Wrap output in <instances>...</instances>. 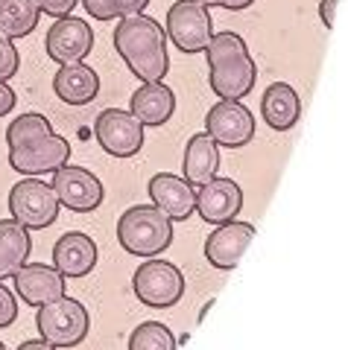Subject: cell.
I'll return each instance as SVG.
<instances>
[{"mask_svg": "<svg viewBox=\"0 0 348 350\" xmlns=\"http://www.w3.org/2000/svg\"><path fill=\"white\" fill-rule=\"evenodd\" d=\"M0 350H6V347H3V342H0Z\"/></svg>", "mask_w": 348, "mask_h": 350, "instance_id": "35", "label": "cell"}, {"mask_svg": "<svg viewBox=\"0 0 348 350\" xmlns=\"http://www.w3.org/2000/svg\"><path fill=\"white\" fill-rule=\"evenodd\" d=\"M164 36L176 44V50L184 53V56L202 53L214 36V21L208 6H202L199 0H179V3H173L167 12Z\"/></svg>", "mask_w": 348, "mask_h": 350, "instance_id": "7", "label": "cell"}, {"mask_svg": "<svg viewBox=\"0 0 348 350\" xmlns=\"http://www.w3.org/2000/svg\"><path fill=\"white\" fill-rule=\"evenodd\" d=\"M94 135L112 158H132L144 146V126L126 108H105L94 123Z\"/></svg>", "mask_w": 348, "mask_h": 350, "instance_id": "8", "label": "cell"}, {"mask_svg": "<svg viewBox=\"0 0 348 350\" xmlns=\"http://www.w3.org/2000/svg\"><path fill=\"white\" fill-rule=\"evenodd\" d=\"M45 47H47V56L59 64L82 62L94 47V29L76 15L56 18V24L47 29Z\"/></svg>", "mask_w": 348, "mask_h": 350, "instance_id": "12", "label": "cell"}, {"mask_svg": "<svg viewBox=\"0 0 348 350\" xmlns=\"http://www.w3.org/2000/svg\"><path fill=\"white\" fill-rule=\"evenodd\" d=\"M205 131L216 146L243 149L255 137V117L240 100H220L205 114Z\"/></svg>", "mask_w": 348, "mask_h": 350, "instance_id": "9", "label": "cell"}, {"mask_svg": "<svg viewBox=\"0 0 348 350\" xmlns=\"http://www.w3.org/2000/svg\"><path fill=\"white\" fill-rule=\"evenodd\" d=\"M85 3V12L97 21H112L114 12H112V0H82Z\"/></svg>", "mask_w": 348, "mask_h": 350, "instance_id": "30", "label": "cell"}, {"mask_svg": "<svg viewBox=\"0 0 348 350\" xmlns=\"http://www.w3.org/2000/svg\"><path fill=\"white\" fill-rule=\"evenodd\" d=\"M18 68H21V56L15 50V41L0 32V79L9 82L18 73Z\"/></svg>", "mask_w": 348, "mask_h": 350, "instance_id": "26", "label": "cell"}, {"mask_svg": "<svg viewBox=\"0 0 348 350\" xmlns=\"http://www.w3.org/2000/svg\"><path fill=\"white\" fill-rule=\"evenodd\" d=\"M0 3H3V0H0Z\"/></svg>", "mask_w": 348, "mask_h": 350, "instance_id": "36", "label": "cell"}, {"mask_svg": "<svg viewBox=\"0 0 348 350\" xmlns=\"http://www.w3.org/2000/svg\"><path fill=\"white\" fill-rule=\"evenodd\" d=\"M149 199L158 207L167 219H176V222H184V219L193 216V207H197V193L184 178L173 172H156L149 178Z\"/></svg>", "mask_w": 348, "mask_h": 350, "instance_id": "15", "label": "cell"}, {"mask_svg": "<svg viewBox=\"0 0 348 350\" xmlns=\"http://www.w3.org/2000/svg\"><path fill=\"white\" fill-rule=\"evenodd\" d=\"M129 108L140 120V126H164L176 111V94L161 82H144L132 94Z\"/></svg>", "mask_w": 348, "mask_h": 350, "instance_id": "20", "label": "cell"}, {"mask_svg": "<svg viewBox=\"0 0 348 350\" xmlns=\"http://www.w3.org/2000/svg\"><path fill=\"white\" fill-rule=\"evenodd\" d=\"M260 114L273 131H290L301 117V100L296 88L287 82H273L260 100Z\"/></svg>", "mask_w": 348, "mask_h": 350, "instance_id": "19", "label": "cell"}, {"mask_svg": "<svg viewBox=\"0 0 348 350\" xmlns=\"http://www.w3.org/2000/svg\"><path fill=\"white\" fill-rule=\"evenodd\" d=\"M41 15H50V18H64L73 12V6L79 3V0H36Z\"/></svg>", "mask_w": 348, "mask_h": 350, "instance_id": "28", "label": "cell"}, {"mask_svg": "<svg viewBox=\"0 0 348 350\" xmlns=\"http://www.w3.org/2000/svg\"><path fill=\"white\" fill-rule=\"evenodd\" d=\"M255 225L249 222H225V225H216V231L205 239V260L211 262L214 269H223V271H232L237 262L243 260L249 243L255 239Z\"/></svg>", "mask_w": 348, "mask_h": 350, "instance_id": "14", "label": "cell"}, {"mask_svg": "<svg viewBox=\"0 0 348 350\" xmlns=\"http://www.w3.org/2000/svg\"><path fill=\"white\" fill-rule=\"evenodd\" d=\"M15 103H18V96H15V91L9 88L3 79H0V117L3 114H9L15 108Z\"/></svg>", "mask_w": 348, "mask_h": 350, "instance_id": "33", "label": "cell"}, {"mask_svg": "<svg viewBox=\"0 0 348 350\" xmlns=\"http://www.w3.org/2000/svg\"><path fill=\"white\" fill-rule=\"evenodd\" d=\"M132 289L144 306H152V310H170V306H176L182 301L184 278L173 262L149 257L147 262H140L135 269Z\"/></svg>", "mask_w": 348, "mask_h": 350, "instance_id": "6", "label": "cell"}, {"mask_svg": "<svg viewBox=\"0 0 348 350\" xmlns=\"http://www.w3.org/2000/svg\"><path fill=\"white\" fill-rule=\"evenodd\" d=\"M41 9L36 0H3L0 3V32L6 38H27L38 27Z\"/></svg>", "mask_w": 348, "mask_h": 350, "instance_id": "23", "label": "cell"}, {"mask_svg": "<svg viewBox=\"0 0 348 350\" xmlns=\"http://www.w3.org/2000/svg\"><path fill=\"white\" fill-rule=\"evenodd\" d=\"M202 6H220V9H228V12H243V9H249L255 3V0H199Z\"/></svg>", "mask_w": 348, "mask_h": 350, "instance_id": "31", "label": "cell"}, {"mask_svg": "<svg viewBox=\"0 0 348 350\" xmlns=\"http://www.w3.org/2000/svg\"><path fill=\"white\" fill-rule=\"evenodd\" d=\"M71 158V144L62 135L38 137L27 146L9 149V163L21 175H53Z\"/></svg>", "mask_w": 348, "mask_h": 350, "instance_id": "11", "label": "cell"}, {"mask_svg": "<svg viewBox=\"0 0 348 350\" xmlns=\"http://www.w3.org/2000/svg\"><path fill=\"white\" fill-rule=\"evenodd\" d=\"M36 324H38V333H41V338H45L47 345H53V347H73V345L85 342V336H88L91 315L76 298L62 295V298L38 306Z\"/></svg>", "mask_w": 348, "mask_h": 350, "instance_id": "4", "label": "cell"}, {"mask_svg": "<svg viewBox=\"0 0 348 350\" xmlns=\"http://www.w3.org/2000/svg\"><path fill=\"white\" fill-rule=\"evenodd\" d=\"M114 50L140 82H161L170 70L167 36L149 15H126L114 27Z\"/></svg>", "mask_w": 348, "mask_h": 350, "instance_id": "1", "label": "cell"}, {"mask_svg": "<svg viewBox=\"0 0 348 350\" xmlns=\"http://www.w3.org/2000/svg\"><path fill=\"white\" fill-rule=\"evenodd\" d=\"M32 239L29 231L15 219H0V280L12 278L29 260Z\"/></svg>", "mask_w": 348, "mask_h": 350, "instance_id": "22", "label": "cell"}, {"mask_svg": "<svg viewBox=\"0 0 348 350\" xmlns=\"http://www.w3.org/2000/svg\"><path fill=\"white\" fill-rule=\"evenodd\" d=\"M336 6H340V0H319V15L328 29H334V24H336Z\"/></svg>", "mask_w": 348, "mask_h": 350, "instance_id": "32", "label": "cell"}, {"mask_svg": "<svg viewBox=\"0 0 348 350\" xmlns=\"http://www.w3.org/2000/svg\"><path fill=\"white\" fill-rule=\"evenodd\" d=\"M15 319H18V301H15V295L3 286V280H0V330L12 327Z\"/></svg>", "mask_w": 348, "mask_h": 350, "instance_id": "27", "label": "cell"}, {"mask_svg": "<svg viewBox=\"0 0 348 350\" xmlns=\"http://www.w3.org/2000/svg\"><path fill=\"white\" fill-rule=\"evenodd\" d=\"M147 6H149V0H112V12H114V18L140 15Z\"/></svg>", "mask_w": 348, "mask_h": 350, "instance_id": "29", "label": "cell"}, {"mask_svg": "<svg viewBox=\"0 0 348 350\" xmlns=\"http://www.w3.org/2000/svg\"><path fill=\"white\" fill-rule=\"evenodd\" d=\"M176 336L167 324L161 321H144L138 324L129 336V350H176Z\"/></svg>", "mask_w": 348, "mask_h": 350, "instance_id": "25", "label": "cell"}, {"mask_svg": "<svg viewBox=\"0 0 348 350\" xmlns=\"http://www.w3.org/2000/svg\"><path fill=\"white\" fill-rule=\"evenodd\" d=\"M18 350H56V347H53V345H47L45 338H41V342L36 338V342H24V345H21Z\"/></svg>", "mask_w": 348, "mask_h": 350, "instance_id": "34", "label": "cell"}, {"mask_svg": "<svg viewBox=\"0 0 348 350\" xmlns=\"http://www.w3.org/2000/svg\"><path fill=\"white\" fill-rule=\"evenodd\" d=\"M216 170H220V146L211 140L208 131H197L188 146H184V175L182 178L190 184V187H199V184L211 181Z\"/></svg>", "mask_w": 348, "mask_h": 350, "instance_id": "21", "label": "cell"}, {"mask_svg": "<svg viewBox=\"0 0 348 350\" xmlns=\"http://www.w3.org/2000/svg\"><path fill=\"white\" fill-rule=\"evenodd\" d=\"M53 135V126H50V120L45 114H21L15 117L12 123H9L6 129V144L9 149H18V146H27L32 144V140H38V137H47Z\"/></svg>", "mask_w": 348, "mask_h": 350, "instance_id": "24", "label": "cell"}, {"mask_svg": "<svg viewBox=\"0 0 348 350\" xmlns=\"http://www.w3.org/2000/svg\"><path fill=\"white\" fill-rule=\"evenodd\" d=\"M202 53L211 68L208 85L220 100H243L246 94H252L258 68L252 56H249L246 41L237 32H228V29L216 32Z\"/></svg>", "mask_w": 348, "mask_h": 350, "instance_id": "2", "label": "cell"}, {"mask_svg": "<svg viewBox=\"0 0 348 350\" xmlns=\"http://www.w3.org/2000/svg\"><path fill=\"white\" fill-rule=\"evenodd\" d=\"M59 199L50 184H45L36 175H27L9 190V211L12 219L21 222L27 231H45L59 219Z\"/></svg>", "mask_w": 348, "mask_h": 350, "instance_id": "5", "label": "cell"}, {"mask_svg": "<svg viewBox=\"0 0 348 350\" xmlns=\"http://www.w3.org/2000/svg\"><path fill=\"white\" fill-rule=\"evenodd\" d=\"M53 266L62 271V278H85L97 266V245L88 234L71 231L62 234L53 245Z\"/></svg>", "mask_w": 348, "mask_h": 350, "instance_id": "17", "label": "cell"}, {"mask_svg": "<svg viewBox=\"0 0 348 350\" xmlns=\"http://www.w3.org/2000/svg\"><path fill=\"white\" fill-rule=\"evenodd\" d=\"M15 292L24 298V304L29 306H41L62 298L64 292V278L56 266H45V262H24L15 271Z\"/></svg>", "mask_w": 348, "mask_h": 350, "instance_id": "16", "label": "cell"}, {"mask_svg": "<svg viewBox=\"0 0 348 350\" xmlns=\"http://www.w3.org/2000/svg\"><path fill=\"white\" fill-rule=\"evenodd\" d=\"M117 243L135 257H158L173 245V219L156 204H135L117 219Z\"/></svg>", "mask_w": 348, "mask_h": 350, "instance_id": "3", "label": "cell"}, {"mask_svg": "<svg viewBox=\"0 0 348 350\" xmlns=\"http://www.w3.org/2000/svg\"><path fill=\"white\" fill-rule=\"evenodd\" d=\"M202 222L208 225H225L237 219V213L243 211V190L240 184L232 181V178H214L199 184L197 190V207H193Z\"/></svg>", "mask_w": 348, "mask_h": 350, "instance_id": "13", "label": "cell"}, {"mask_svg": "<svg viewBox=\"0 0 348 350\" xmlns=\"http://www.w3.org/2000/svg\"><path fill=\"white\" fill-rule=\"evenodd\" d=\"M53 91L64 105H88L97 100L100 94V76H97L94 68L82 62H73V64H59V73L53 79Z\"/></svg>", "mask_w": 348, "mask_h": 350, "instance_id": "18", "label": "cell"}, {"mask_svg": "<svg viewBox=\"0 0 348 350\" xmlns=\"http://www.w3.org/2000/svg\"><path fill=\"white\" fill-rule=\"evenodd\" d=\"M50 187H53V193H56L59 204L68 207V211H73V213H91L105 199L103 181L85 167H71V163H64V167H59L56 172H53Z\"/></svg>", "mask_w": 348, "mask_h": 350, "instance_id": "10", "label": "cell"}]
</instances>
